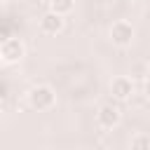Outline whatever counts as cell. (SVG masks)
Wrapping results in <instances>:
<instances>
[{
  "mask_svg": "<svg viewBox=\"0 0 150 150\" xmlns=\"http://www.w3.org/2000/svg\"><path fill=\"white\" fill-rule=\"evenodd\" d=\"M23 56H26V47H23V42L19 38L2 40V45H0V59H2V63H19Z\"/></svg>",
  "mask_w": 150,
  "mask_h": 150,
  "instance_id": "obj_3",
  "label": "cell"
},
{
  "mask_svg": "<svg viewBox=\"0 0 150 150\" xmlns=\"http://www.w3.org/2000/svg\"><path fill=\"white\" fill-rule=\"evenodd\" d=\"M110 94H112V98H117V101H129L131 94H134V82H131L129 77L120 75V77H115V80L110 82Z\"/></svg>",
  "mask_w": 150,
  "mask_h": 150,
  "instance_id": "obj_6",
  "label": "cell"
},
{
  "mask_svg": "<svg viewBox=\"0 0 150 150\" xmlns=\"http://www.w3.org/2000/svg\"><path fill=\"white\" fill-rule=\"evenodd\" d=\"M73 7H75V0H49V9L56 12V14H61V16L70 14Z\"/></svg>",
  "mask_w": 150,
  "mask_h": 150,
  "instance_id": "obj_7",
  "label": "cell"
},
{
  "mask_svg": "<svg viewBox=\"0 0 150 150\" xmlns=\"http://www.w3.org/2000/svg\"><path fill=\"white\" fill-rule=\"evenodd\" d=\"M145 77L150 80V63H148V68H145Z\"/></svg>",
  "mask_w": 150,
  "mask_h": 150,
  "instance_id": "obj_10",
  "label": "cell"
},
{
  "mask_svg": "<svg viewBox=\"0 0 150 150\" xmlns=\"http://www.w3.org/2000/svg\"><path fill=\"white\" fill-rule=\"evenodd\" d=\"M134 38H136V30H134V26H131L129 21L117 19V21L110 26V42H112L115 47H129V45L134 42Z\"/></svg>",
  "mask_w": 150,
  "mask_h": 150,
  "instance_id": "obj_2",
  "label": "cell"
},
{
  "mask_svg": "<svg viewBox=\"0 0 150 150\" xmlns=\"http://www.w3.org/2000/svg\"><path fill=\"white\" fill-rule=\"evenodd\" d=\"M63 16L61 14H56V12H47V14H42L40 16V30L45 33V35H59L61 30H63Z\"/></svg>",
  "mask_w": 150,
  "mask_h": 150,
  "instance_id": "obj_5",
  "label": "cell"
},
{
  "mask_svg": "<svg viewBox=\"0 0 150 150\" xmlns=\"http://www.w3.org/2000/svg\"><path fill=\"white\" fill-rule=\"evenodd\" d=\"M129 150H150V136H148V134H136V136H131Z\"/></svg>",
  "mask_w": 150,
  "mask_h": 150,
  "instance_id": "obj_8",
  "label": "cell"
},
{
  "mask_svg": "<svg viewBox=\"0 0 150 150\" xmlns=\"http://www.w3.org/2000/svg\"><path fill=\"white\" fill-rule=\"evenodd\" d=\"M120 120H122V112H120V108L115 103H103L98 108V112H96V122L103 129H115L120 124Z\"/></svg>",
  "mask_w": 150,
  "mask_h": 150,
  "instance_id": "obj_4",
  "label": "cell"
},
{
  "mask_svg": "<svg viewBox=\"0 0 150 150\" xmlns=\"http://www.w3.org/2000/svg\"><path fill=\"white\" fill-rule=\"evenodd\" d=\"M145 96H148V98H150V80H148V82H145Z\"/></svg>",
  "mask_w": 150,
  "mask_h": 150,
  "instance_id": "obj_9",
  "label": "cell"
},
{
  "mask_svg": "<svg viewBox=\"0 0 150 150\" xmlns=\"http://www.w3.org/2000/svg\"><path fill=\"white\" fill-rule=\"evenodd\" d=\"M28 103H30L33 110L45 112V110L54 108V103H56V94H54V89H52L49 84H35V87L28 91Z\"/></svg>",
  "mask_w": 150,
  "mask_h": 150,
  "instance_id": "obj_1",
  "label": "cell"
}]
</instances>
